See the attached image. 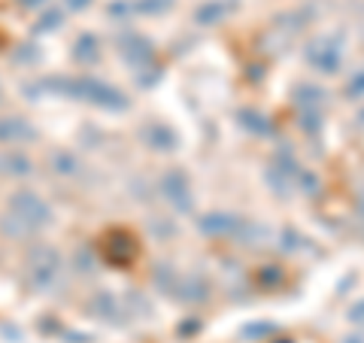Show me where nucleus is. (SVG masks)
Masks as SVG:
<instances>
[{"label":"nucleus","mask_w":364,"mask_h":343,"mask_svg":"<svg viewBox=\"0 0 364 343\" xmlns=\"http://www.w3.org/2000/svg\"><path fill=\"white\" fill-rule=\"evenodd\" d=\"M52 222V207L46 204L37 191H18L13 194V201L6 204L4 222H0V231L6 237H28L33 231H40Z\"/></svg>","instance_id":"nucleus-1"},{"label":"nucleus","mask_w":364,"mask_h":343,"mask_svg":"<svg viewBox=\"0 0 364 343\" xmlns=\"http://www.w3.org/2000/svg\"><path fill=\"white\" fill-rule=\"evenodd\" d=\"M43 88L49 91H58V95L67 97H76V100H88L95 107H104V110H128V97L124 91H119L116 85L104 83L97 76H67V79H49L43 83Z\"/></svg>","instance_id":"nucleus-2"},{"label":"nucleus","mask_w":364,"mask_h":343,"mask_svg":"<svg viewBox=\"0 0 364 343\" xmlns=\"http://www.w3.org/2000/svg\"><path fill=\"white\" fill-rule=\"evenodd\" d=\"M61 277V255L52 246H33L28 255V280L33 289H52Z\"/></svg>","instance_id":"nucleus-3"},{"label":"nucleus","mask_w":364,"mask_h":343,"mask_svg":"<svg viewBox=\"0 0 364 343\" xmlns=\"http://www.w3.org/2000/svg\"><path fill=\"white\" fill-rule=\"evenodd\" d=\"M306 64L318 73H337L343 64V46L337 37H318L306 46Z\"/></svg>","instance_id":"nucleus-4"},{"label":"nucleus","mask_w":364,"mask_h":343,"mask_svg":"<svg viewBox=\"0 0 364 343\" xmlns=\"http://www.w3.org/2000/svg\"><path fill=\"white\" fill-rule=\"evenodd\" d=\"M161 194L176 210H191V189L182 170H167L161 176Z\"/></svg>","instance_id":"nucleus-5"},{"label":"nucleus","mask_w":364,"mask_h":343,"mask_svg":"<svg viewBox=\"0 0 364 343\" xmlns=\"http://www.w3.org/2000/svg\"><path fill=\"white\" fill-rule=\"evenodd\" d=\"M119 49H122V55H124V61H131V64H136V67H143V64H149L152 61V43L143 37V33H134V31H128V33H122L119 37Z\"/></svg>","instance_id":"nucleus-6"},{"label":"nucleus","mask_w":364,"mask_h":343,"mask_svg":"<svg viewBox=\"0 0 364 343\" xmlns=\"http://www.w3.org/2000/svg\"><path fill=\"white\" fill-rule=\"evenodd\" d=\"M243 228V222L237 219V216H228V213H213L207 219L200 222V231L210 234V237H231Z\"/></svg>","instance_id":"nucleus-7"},{"label":"nucleus","mask_w":364,"mask_h":343,"mask_svg":"<svg viewBox=\"0 0 364 343\" xmlns=\"http://www.w3.org/2000/svg\"><path fill=\"white\" fill-rule=\"evenodd\" d=\"M143 140L152 146V149H161V152H170L176 146V134L167 128V125H146L143 128Z\"/></svg>","instance_id":"nucleus-8"},{"label":"nucleus","mask_w":364,"mask_h":343,"mask_svg":"<svg viewBox=\"0 0 364 343\" xmlns=\"http://www.w3.org/2000/svg\"><path fill=\"white\" fill-rule=\"evenodd\" d=\"M33 128H28L21 119H0V143H21L33 140Z\"/></svg>","instance_id":"nucleus-9"},{"label":"nucleus","mask_w":364,"mask_h":343,"mask_svg":"<svg viewBox=\"0 0 364 343\" xmlns=\"http://www.w3.org/2000/svg\"><path fill=\"white\" fill-rule=\"evenodd\" d=\"M179 283V298L186 301H200L203 295H210V285L203 283L200 273H186V277H176Z\"/></svg>","instance_id":"nucleus-10"},{"label":"nucleus","mask_w":364,"mask_h":343,"mask_svg":"<svg viewBox=\"0 0 364 343\" xmlns=\"http://www.w3.org/2000/svg\"><path fill=\"white\" fill-rule=\"evenodd\" d=\"M0 170L9 176H28L31 174V162H28V155H21L18 149H9L0 155Z\"/></svg>","instance_id":"nucleus-11"},{"label":"nucleus","mask_w":364,"mask_h":343,"mask_svg":"<svg viewBox=\"0 0 364 343\" xmlns=\"http://www.w3.org/2000/svg\"><path fill=\"white\" fill-rule=\"evenodd\" d=\"M228 9H231V6L222 4V0H213V4H207V6H200V9H198V21H207V25H210V21L222 19Z\"/></svg>","instance_id":"nucleus-12"},{"label":"nucleus","mask_w":364,"mask_h":343,"mask_svg":"<svg viewBox=\"0 0 364 343\" xmlns=\"http://www.w3.org/2000/svg\"><path fill=\"white\" fill-rule=\"evenodd\" d=\"M346 97H349V100L364 97V70H358V73L346 83Z\"/></svg>","instance_id":"nucleus-13"},{"label":"nucleus","mask_w":364,"mask_h":343,"mask_svg":"<svg viewBox=\"0 0 364 343\" xmlns=\"http://www.w3.org/2000/svg\"><path fill=\"white\" fill-rule=\"evenodd\" d=\"M64 16H61V9H49L43 19H40V31H55V25H58Z\"/></svg>","instance_id":"nucleus-14"},{"label":"nucleus","mask_w":364,"mask_h":343,"mask_svg":"<svg viewBox=\"0 0 364 343\" xmlns=\"http://www.w3.org/2000/svg\"><path fill=\"white\" fill-rule=\"evenodd\" d=\"M349 319H355V322H364V301L358 307H352L349 310Z\"/></svg>","instance_id":"nucleus-15"},{"label":"nucleus","mask_w":364,"mask_h":343,"mask_svg":"<svg viewBox=\"0 0 364 343\" xmlns=\"http://www.w3.org/2000/svg\"><path fill=\"white\" fill-rule=\"evenodd\" d=\"M91 4V0H67V6H70V9H85Z\"/></svg>","instance_id":"nucleus-16"},{"label":"nucleus","mask_w":364,"mask_h":343,"mask_svg":"<svg viewBox=\"0 0 364 343\" xmlns=\"http://www.w3.org/2000/svg\"><path fill=\"white\" fill-rule=\"evenodd\" d=\"M21 4H25V6H43L46 0H21Z\"/></svg>","instance_id":"nucleus-17"},{"label":"nucleus","mask_w":364,"mask_h":343,"mask_svg":"<svg viewBox=\"0 0 364 343\" xmlns=\"http://www.w3.org/2000/svg\"><path fill=\"white\" fill-rule=\"evenodd\" d=\"M358 122H361V125H364V110H361V112H358Z\"/></svg>","instance_id":"nucleus-18"}]
</instances>
